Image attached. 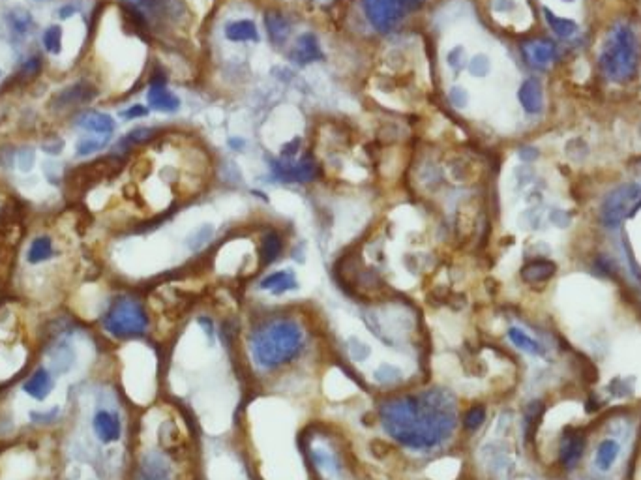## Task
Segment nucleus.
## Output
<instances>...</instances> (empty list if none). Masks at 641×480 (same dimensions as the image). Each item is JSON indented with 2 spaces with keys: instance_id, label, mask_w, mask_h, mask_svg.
Here are the masks:
<instances>
[{
  "instance_id": "obj_1",
  "label": "nucleus",
  "mask_w": 641,
  "mask_h": 480,
  "mask_svg": "<svg viewBox=\"0 0 641 480\" xmlns=\"http://www.w3.org/2000/svg\"><path fill=\"white\" fill-rule=\"evenodd\" d=\"M387 435L403 449L430 452L450 441L458 426V401L441 387L388 396L377 408Z\"/></svg>"
},
{
  "instance_id": "obj_2",
  "label": "nucleus",
  "mask_w": 641,
  "mask_h": 480,
  "mask_svg": "<svg viewBox=\"0 0 641 480\" xmlns=\"http://www.w3.org/2000/svg\"><path fill=\"white\" fill-rule=\"evenodd\" d=\"M308 347V330L293 316L261 319L248 336V353L261 371H278L297 362Z\"/></svg>"
},
{
  "instance_id": "obj_3",
  "label": "nucleus",
  "mask_w": 641,
  "mask_h": 480,
  "mask_svg": "<svg viewBox=\"0 0 641 480\" xmlns=\"http://www.w3.org/2000/svg\"><path fill=\"white\" fill-rule=\"evenodd\" d=\"M640 62V42L634 31L626 24H617L608 34L602 51H600V66L605 77L615 83L628 81L638 70Z\"/></svg>"
},
{
  "instance_id": "obj_4",
  "label": "nucleus",
  "mask_w": 641,
  "mask_h": 480,
  "mask_svg": "<svg viewBox=\"0 0 641 480\" xmlns=\"http://www.w3.org/2000/svg\"><path fill=\"white\" fill-rule=\"evenodd\" d=\"M103 330L116 340H133L148 332L150 316L135 297H118L103 316Z\"/></svg>"
},
{
  "instance_id": "obj_5",
  "label": "nucleus",
  "mask_w": 641,
  "mask_h": 480,
  "mask_svg": "<svg viewBox=\"0 0 641 480\" xmlns=\"http://www.w3.org/2000/svg\"><path fill=\"white\" fill-rule=\"evenodd\" d=\"M29 349L21 340V317L12 306L0 308V381L23 370Z\"/></svg>"
},
{
  "instance_id": "obj_6",
  "label": "nucleus",
  "mask_w": 641,
  "mask_h": 480,
  "mask_svg": "<svg viewBox=\"0 0 641 480\" xmlns=\"http://www.w3.org/2000/svg\"><path fill=\"white\" fill-rule=\"evenodd\" d=\"M171 449L175 447L160 443V449L141 450L133 465L132 480H176L178 465Z\"/></svg>"
},
{
  "instance_id": "obj_7",
  "label": "nucleus",
  "mask_w": 641,
  "mask_h": 480,
  "mask_svg": "<svg viewBox=\"0 0 641 480\" xmlns=\"http://www.w3.org/2000/svg\"><path fill=\"white\" fill-rule=\"evenodd\" d=\"M424 0H362L366 17L377 31L390 32L407 15L420 8Z\"/></svg>"
},
{
  "instance_id": "obj_8",
  "label": "nucleus",
  "mask_w": 641,
  "mask_h": 480,
  "mask_svg": "<svg viewBox=\"0 0 641 480\" xmlns=\"http://www.w3.org/2000/svg\"><path fill=\"white\" fill-rule=\"evenodd\" d=\"M641 207L640 184H623L613 189L600 207V219L605 227H615Z\"/></svg>"
},
{
  "instance_id": "obj_9",
  "label": "nucleus",
  "mask_w": 641,
  "mask_h": 480,
  "mask_svg": "<svg viewBox=\"0 0 641 480\" xmlns=\"http://www.w3.org/2000/svg\"><path fill=\"white\" fill-rule=\"evenodd\" d=\"M272 171L274 175L278 176L279 180H284V183H311L319 175L317 165H315L311 158H302L297 164L274 162Z\"/></svg>"
},
{
  "instance_id": "obj_10",
  "label": "nucleus",
  "mask_w": 641,
  "mask_h": 480,
  "mask_svg": "<svg viewBox=\"0 0 641 480\" xmlns=\"http://www.w3.org/2000/svg\"><path fill=\"white\" fill-rule=\"evenodd\" d=\"M92 428H94V432H96L98 439L102 443H115L122 435V422L118 419V415L107 411V409H102L94 415Z\"/></svg>"
},
{
  "instance_id": "obj_11",
  "label": "nucleus",
  "mask_w": 641,
  "mask_h": 480,
  "mask_svg": "<svg viewBox=\"0 0 641 480\" xmlns=\"http://www.w3.org/2000/svg\"><path fill=\"white\" fill-rule=\"evenodd\" d=\"M146 102L152 109L160 111V113H175V111L180 109V100L175 92H171L164 85V81L152 83L148 94H146Z\"/></svg>"
},
{
  "instance_id": "obj_12",
  "label": "nucleus",
  "mask_w": 641,
  "mask_h": 480,
  "mask_svg": "<svg viewBox=\"0 0 641 480\" xmlns=\"http://www.w3.org/2000/svg\"><path fill=\"white\" fill-rule=\"evenodd\" d=\"M75 126L83 132H91V134L111 135L115 132L116 122L113 121V116L100 113V111H86L75 121Z\"/></svg>"
},
{
  "instance_id": "obj_13",
  "label": "nucleus",
  "mask_w": 641,
  "mask_h": 480,
  "mask_svg": "<svg viewBox=\"0 0 641 480\" xmlns=\"http://www.w3.org/2000/svg\"><path fill=\"white\" fill-rule=\"evenodd\" d=\"M53 389H55V381H53V376L45 368H40V370L34 371L23 385L24 392L36 401L47 400Z\"/></svg>"
},
{
  "instance_id": "obj_14",
  "label": "nucleus",
  "mask_w": 641,
  "mask_h": 480,
  "mask_svg": "<svg viewBox=\"0 0 641 480\" xmlns=\"http://www.w3.org/2000/svg\"><path fill=\"white\" fill-rule=\"evenodd\" d=\"M523 55L532 68H546L555 56V45L548 40H534L523 45Z\"/></svg>"
},
{
  "instance_id": "obj_15",
  "label": "nucleus",
  "mask_w": 641,
  "mask_h": 480,
  "mask_svg": "<svg viewBox=\"0 0 641 480\" xmlns=\"http://www.w3.org/2000/svg\"><path fill=\"white\" fill-rule=\"evenodd\" d=\"M56 256L55 249V240L49 237V235H40L31 242L29 249H26V263L29 265H43V263L51 261Z\"/></svg>"
},
{
  "instance_id": "obj_16",
  "label": "nucleus",
  "mask_w": 641,
  "mask_h": 480,
  "mask_svg": "<svg viewBox=\"0 0 641 480\" xmlns=\"http://www.w3.org/2000/svg\"><path fill=\"white\" fill-rule=\"evenodd\" d=\"M291 56H293V61L298 62V64H309V62L319 61L320 56H323V53H320L319 42H317L315 34L306 32V34H302V36L298 38Z\"/></svg>"
},
{
  "instance_id": "obj_17",
  "label": "nucleus",
  "mask_w": 641,
  "mask_h": 480,
  "mask_svg": "<svg viewBox=\"0 0 641 480\" xmlns=\"http://www.w3.org/2000/svg\"><path fill=\"white\" fill-rule=\"evenodd\" d=\"M261 289H265V291L272 293V295H284L287 291H293V289H298V280L297 276L289 270H278V272H272L265 276L263 280H261Z\"/></svg>"
},
{
  "instance_id": "obj_18",
  "label": "nucleus",
  "mask_w": 641,
  "mask_h": 480,
  "mask_svg": "<svg viewBox=\"0 0 641 480\" xmlns=\"http://www.w3.org/2000/svg\"><path fill=\"white\" fill-rule=\"evenodd\" d=\"M520 102L523 105V109L531 115H536L542 111L544 105V98H542V85L539 79H527L523 81V85L520 86Z\"/></svg>"
},
{
  "instance_id": "obj_19",
  "label": "nucleus",
  "mask_w": 641,
  "mask_h": 480,
  "mask_svg": "<svg viewBox=\"0 0 641 480\" xmlns=\"http://www.w3.org/2000/svg\"><path fill=\"white\" fill-rule=\"evenodd\" d=\"M225 38L231 42H257L259 40V32L255 26L254 21L249 19H240V21H233V23L225 24Z\"/></svg>"
},
{
  "instance_id": "obj_20",
  "label": "nucleus",
  "mask_w": 641,
  "mask_h": 480,
  "mask_svg": "<svg viewBox=\"0 0 641 480\" xmlns=\"http://www.w3.org/2000/svg\"><path fill=\"white\" fill-rule=\"evenodd\" d=\"M555 263L546 261V259L531 261L521 268V280L527 281V284H542V281L550 280L551 276L555 274Z\"/></svg>"
},
{
  "instance_id": "obj_21",
  "label": "nucleus",
  "mask_w": 641,
  "mask_h": 480,
  "mask_svg": "<svg viewBox=\"0 0 641 480\" xmlns=\"http://www.w3.org/2000/svg\"><path fill=\"white\" fill-rule=\"evenodd\" d=\"M92 96H94V91H91L86 85H81V83H79V85L70 86L66 91H62L61 94H56L53 104H59L56 107H59V109H64V107H73V105L77 104H85V102L92 100Z\"/></svg>"
},
{
  "instance_id": "obj_22",
  "label": "nucleus",
  "mask_w": 641,
  "mask_h": 480,
  "mask_svg": "<svg viewBox=\"0 0 641 480\" xmlns=\"http://www.w3.org/2000/svg\"><path fill=\"white\" fill-rule=\"evenodd\" d=\"M583 450H585V439L572 435L561 444V450H559L561 463L564 467H576V463L580 462L581 456H583Z\"/></svg>"
},
{
  "instance_id": "obj_23",
  "label": "nucleus",
  "mask_w": 641,
  "mask_h": 480,
  "mask_svg": "<svg viewBox=\"0 0 641 480\" xmlns=\"http://www.w3.org/2000/svg\"><path fill=\"white\" fill-rule=\"evenodd\" d=\"M6 21L10 31L15 34H26L34 26V17L32 13L23 6H13L6 12Z\"/></svg>"
},
{
  "instance_id": "obj_24",
  "label": "nucleus",
  "mask_w": 641,
  "mask_h": 480,
  "mask_svg": "<svg viewBox=\"0 0 641 480\" xmlns=\"http://www.w3.org/2000/svg\"><path fill=\"white\" fill-rule=\"evenodd\" d=\"M265 23L272 42L278 43V45L285 43L287 36H289V21L279 13H266Z\"/></svg>"
},
{
  "instance_id": "obj_25",
  "label": "nucleus",
  "mask_w": 641,
  "mask_h": 480,
  "mask_svg": "<svg viewBox=\"0 0 641 480\" xmlns=\"http://www.w3.org/2000/svg\"><path fill=\"white\" fill-rule=\"evenodd\" d=\"M284 251V240L278 233H266L261 240V259L265 263L276 261Z\"/></svg>"
},
{
  "instance_id": "obj_26",
  "label": "nucleus",
  "mask_w": 641,
  "mask_h": 480,
  "mask_svg": "<svg viewBox=\"0 0 641 480\" xmlns=\"http://www.w3.org/2000/svg\"><path fill=\"white\" fill-rule=\"evenodd\" d=\"M544 13L548 23H550V26L559 38H572L576 32H578V24H576L572 19L559 17L555 13H551L548 8H544Z\"/></svg>"
},
{
  "instance_id": "obj_27",
  "label": "nucleus",
  "mask_w": 641,
  "mask_h": 480,
  "mask_svg": "<svg viewBox=\"0 0 641 480\" xmlns=\"http://www.w3.org/2000/svg\"><path fill=\"white\" fill-rule=\"evenodd\" d=\"M619 456V444L613 441V439H605L602 441L596 450V465H598L602 471H608V469L613 465V462L617 460Z\"/></svg>"
},
{
  "instance_id": "obj_28",
  "label": "nucleus",
  "mask_w": 641,
  "mask_h": 480,
  "mask_svg": "<svg viewBox=\"0 0 641 480\" xmlns=\"http://www.w3.org/2000/svg\"><path fill=\"white\" fill-rule=\"evenodd\" d=\"M62 36H64V31H62V26L59 24H51L49 29L43 31L42 42L43 47L47 53L51 55H61L62 53Z\"/></svg>"
},
{
  "instance_id": "obj_29",
  "label": "nucleus",
  "mask_w": 641,
  "mask_h": 480,
  "mask_svg": "<svg viewBox=\"0 0 641 480\" xmlns=\"http://www.w3.org/2000/svg\"><path fill=\"white\" fill-rule=\"evenodd\" d=\"M111 135H100V137H83V139L77 141V145H75V153L77 156H88V154H94L98 150H103L107 143H109Z\"/></svg>"
},
{
  "instance_id": "obj_30",
  "label": "nucleus",
  "mask_w": 641,
  "mask_h": 480,
  "mask_svg": "<svg viewBox=\"0 0 641 480\" xmlns=\"http://www.w3.org/2000/svg\"><path fill=\"white\" fill-rule=\"evenodd\" d=\"M509 338L516 347H520V349H523L525 353H531V355H539L540 353L539 341L532 340L531 336L525 334L521 328H510Z\"/></svg>"
},
{
  "instance_id": "obj_31",
  "label": "nucleus",
  "mask_w": 641,
  "mask_h": 480,
  "mask_svg": "<svg viewBox=\"0 0 641 480\" xmlns=\"http://www.w3.org/2000/svg\"><path fill=\"white\" fill-rule=\"evenodd\" d=\"M486 408L484 405H472L463 413L461 424L465 428L467 432H477L480 426L486 422Z\"/></svg>"
},
{
  "instance_id": "obj_32",
  "label": "nucleus",
  "mask_w": 641,
  "mask_h": 480,
  "mask_svg": "<svg viewBox=\"0 0 641 480\" xmlns=\"http://www.w3.org/2000/svg\"><path fill=\"white\" fill-rule=\"evenodd\" d=\"M34 164H36V153H34V148H23V150H19L17 153L19 169L23 171V173H29V171L34 167Z\"/></svg>"
},
{
  "instance_id": "obj_33",
  "label": "nucleus",
  "mask_w": 641,
  "mask_h": 480,
  "mask_svg": "<svg viewBox=\"0 0 641 480\" xmlns=\"http://www.w3.org/2000/svg\"><path fill=\"white\" fill-rule=\"evenodd\" d=\"M488 70H490V61H488L484 55H477L471 61V64H469V72H471L472 75H477V77L486 75Z\"/></svg>"
},
{
  "instance_id": "obj_34",
  "label": "nucleus",
  "mask_w": 641,
  "mask_h": 480,
  "mask_svg": "<svg viewBox=\"0 0 641 480\" xmlns=\"http://www.w3.org/2000/svg\"><path fill=\"white\" fill-rule=\"evenodd\" d=\"M64 145H66V143H64V139H59V137H55L53 141H45V143L42 145V150L45 154L56 156V154H61L62 150H64Z\"/></svg>"
},
{
  "instance_id": "obj_35",
  "label": "nucleus",
  "mask_w": 641,
  "mask_h": 480,
  "mask_svg": "<svg viewBox=\"0 0 641 480\" xmlns=\"http://www.w3.org/2000/svg\"><path fill=\"white\" fill-rule=\"evenodd\" d=\"M152 134H154V132L148 128H137V130H133V132H130L126 141L128 143H143V141L150 139Z\"/></svg>"
},
{
  "instance_id": "obj_36",
  "label": "nucleus",
  "mask_w": 641,
  "mask_h": 480,
  "mask_svg": "<svg viewBox=\"0 0 641 480\" xmlns=\"http://www.w3.org/2000/svg\"><path fill=\"white\" fill-rule=\"evenodd\" d=\"M40 68H42V62H40V59H38V56H34V59H29V61L24 62V66H23V70H21V75H26V77H29V75H36L38 72H40Z\"/></svg>"
},
{
  "instance_id": "obj_37",
  "label": "nucleus",
  "mask_w": 641,
  "mask_h": 480,
  "mask_svg": "<svg viewBox=\"0 0 641 480\" xmlns=\"http://www.w3.org/2000/svg\"><path fill=\"white\" fill-rule=\"evenodd\" d=\"M121 115L124 116V118H139V116L148 115V109H146L145 105H132L130 109L122 111Z\"/></svg>"
},
{
  "instance_id": "obj_38",
  "label": "nucleus",
  "mask_w": 641,
  "mask_h": 480,
  "mask_svg": "<svg viewBox=\"0 0 641 480\" xmlns=\"http://www.w3.org/2000/svg\"><path fill=\"white\" fill-rule=\"evenodd\" d=\"M450 100H452L454 105H458V107H465L467 92L463 91V88H452V92H450Z\"/></svg>"
},
{
  "instance_id": "obj_39",
  "label": "nucleus",
  "mask_w": 641,
  "mask_h": 480,
  "mask_svg": "<svg viewBox=\"0 0 641 480\" xmlns=\"http://www.w3.org/2000/svg\"><path fill=\"white\" fill-rule=\"evenodd\" d=\"M461 55H463V47L452 49V51H450V55H448V64H450L452 68H456V70H460L461 68L460 56Z\"/></svg>"
},
{
  "instance_id": "obj_40",
  "label": "nucleus",
  "mask_w": 641,
  "mask_h": 480,
  "mask_svg": "<svg viewBox=\"0 0 641 480\" xmlns=\"http://www.w3.org/2000/svg\"><path fill=\"white\" fill-rule=\"evenodd\" d=\"M493 8H495V12H509L514 8V2L512 0H495Z\"/></svg>"
},
{
  "instance_id": "obj_41",
  "label": "nucleus",
  "mask_w": 641,
  "mask_h": 480,
  "mask_svg": "<svg viewBox=\"0 0 641 480\" xmlns=\"http://www.w3.org/2000/svg\"><path fill=\"white\" fill-rule=\"evenodd\" d=\"M77 12H79L77 6H73V4H66V6H62L61 10H59V15H61L62 19H68V17H72V15H75Z\"/></svg>"
},
{
  "instance_id": "obj_42",
  "label": "nucleus",
  "mask_w": 641,
  "mask_h": 480,
  "mask_svg": "<svg viewBox=\"0 0 641 480\" xmlns=\"http://www.w3.org/2000/svg\"><path fill=\"white\" fill-rule=\"evenodd\" d=\"M229 143H231V145H235V146H242L244 145L242 141H238V139H233V141H229Z\"/></svg>"
},
{
  "instance_id": "obj_43",
  "label": "nucleus",
  "mask_w": 641,
  "mask_h": 480,
  "mask_svg": "<svg viewBox=\"0 0 641 480\" xmlns=\"http://www.w3.org/2000/svg\"><path fill=\"white\" fill-rule=\"evenodd\" d=\"M0 77H2V70H0Z\"/></svg>"
},
{
  "instance_id": "obj_44",
  "label": "nucleus",
  "mask_w": 641,
  "mask_h": 480,
  "mask_svg": "<svg viewBox=\"0 0 641 480\" xmlns=\"http://www.w3.org/2000/svg\"><path fill=\"white\" fill-rule=\"evenodd\" d=\"M566 2H572V0H566Z\"/></svg>"
}]
</instances>
